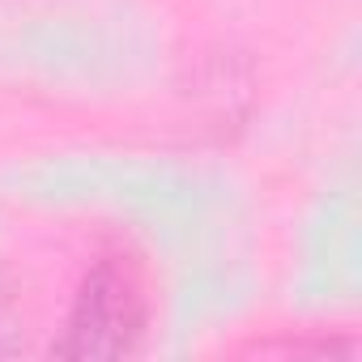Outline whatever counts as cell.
<instances>
[{
	"label": "cell",
	"mask_w": 362,
	"mask_h": 362,
	"mask_svg": "<svg viewBox=\"0 0 362 362\" xmlns=\"http://www.w3.org/2000/svg\"><path fill=\"white\" fill-rule=\"evenodd\" d=\"M149 320V303H145V286L141 273L124 260V256H103L69 311V328L64 341L56 345V354L64 358H119L128 354Z\"/></svg>",
	"instance_id": "obj_1"
}]
</instances>
